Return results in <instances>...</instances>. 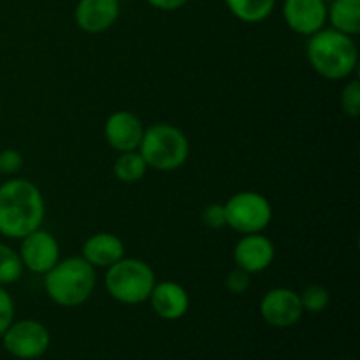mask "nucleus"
<instances>
[{
	"label": "nucleus",
	"mask_w": 360,
	"mask_h": 360,
	"mask_svg": "<svg viewBox=\"0 0 360 360\" xmlns=\"http://www.w3.org/2000/svg\"><path fill=\"white\" fill-rule=\"evenodd\" d=\"M46 204L41 190L28 179H9L0 185V234L23 239L41 229Z\"/></svg>",
	"instance_id": "1"
},
{
	"label": "nucleus",
	"mask_w": 360,
	"mask_h": 360,
	"mask_svg": "<svg viewBox=\"0 0 360 360\" xmlns=\"http://www.w3.org/2000/svg\"><path fill=\"white\" fill-rule=\"evenodd\" d=\"M306 53L313 70L329 81L347 79L359 65V49L354 37L334 28H322L309 35Z\"/></svg>",
	"instance_id": "2"
},
{
	"label": "nucleus",
	"mask_w": 360,
	"mask_h": 360,
	"mask_svg": "<svg viewBox=\"0 0 360 360\" xmlns=\"http://www.w3.org/2000/svg\"><path fill=\"white\" fill-rule=\"evenodd\" d=\"M97 285L95 267L83 257H69L58 260L44 274V290L55 304L76 308L91 297Z\"/></svg>",
	"instance_id": "3"
},
{
	"label": "nucleus",
	"mask_w": 360,
	"mask_h": 360,
	"mask_svg": "<svg viewBox=\"0 0 360 360\" xmlns=\"http://www.w3.org/2000/svg\"><path fill=\"white\" fill-rule=\"evenodd\" d=\"M139 153L148 167L171 172L181 167L190 155V143L185 134L171 123H155L144 130Z\"/></svg>",
	"instance_id": "4"
},
{
	"label": "nucleus",
	"mask_w": 360,
	"mask_h": 360,
	"mask_svg": "<svg viewBox=\"0 0 360 360\" xmlns=\"http://www.w3.org/2000/svg\"><path fill=\"white\" fill-rule=\"evenodd\" d=\"M155 273L141 259H120L108 267L105 288L115 301L136 306L150 299L155 287Z\"/></svg>",
	"instance_id": "5"
},
{
	"label": "nucleus",
	"mask_w": 360,
	"mask_h": 360,
	"mask_svg": "<svg viewBox=\"0 0 360 360\" xmlns=\"http://www.w3.org/2000/svg\"><path fill=\"white\" fill-rule=\"evenodd\" d=\"M225 207L227 227L239 234H257L266 231L273 218L269 200L259 192H239L232 195Z\"/></svg>",
	"instance_id": "6"
},
{
	"label": "nucleus",
	"mask_w": 360,
	"mask_h": 360,
	"mask_svg": "<svg viewBox=\"0 0 360 360\" xmlns=\"http://www.w3.org/2000/svg\"><path fill=\"white\" fill-rule=\"evenodd\" d=\"M2 343L13 357L32 360L46 354L51 343V336L37 320H21L7 327L2 334Z\"/></svg>",
	"instance_id": "7"
},
{
	"label": "nucleus",
	"mask_w": 360,
	"mask_h": 360,
	"mask_svg": "<svg viewBox=\"0 0 360 360\" xmlns=\"http://www.w3.org/2000/svg\"><path fill=\"white\" fill-rule=\"evenodd\" d=\"M18 253H20L23 267L35 274H46L60 260L58 241L55 239V236L42 229L25 236L21 239Z\"/></svg>",
	"instance_id": "8"
},
{
	"label": "nucleus",
	"mask_w": 360,
	"mask_h": 360,
	"mask_svg": "<svg viewBox=\"0 0 360 360\" xmlns=\"http://www.w3.org/2000/svg\"><path fill=\"white\" fill-rule=\"evenodd\" d=\"M302 309L297 292L290 288H273L260 301V315L269 326L287 329L301 320Z\"/></svg>",
	"instance_id": "9"
},
{
	"label": "nucleus",
	"mask_w": 360,
	"mask_h": 360,
	"mask_svg": "<svg viewBox=\"0 0 360 360\" xmlns=\"http://www.w3.org/2000/svg\"><path fill=\"white\" fill-rule=\"evenodd\" d=\"M283 18L292 32L313 35L327 23L326 0H285Z\"/></svg>",
	"instance_id": "10"
},
{
	"label": "nucleus",
	"mask_w": 360,
	"mask_h": 360,
	"mask_svg": "<svg viewBox=\"0 0 360 360\" xmlns=\"http://www.w3.org/2000/svg\"><path fill=\"white\" fill-rule=\"evenodd\" d=\"M274 255H276V250H274L273 241L262 236V232L245 234L234 248L236 267H241L250 274L266 271L273 264Z\"/></svg>",
	"instance_id": "11"
},
{
	"label": "nucleus",
	"mask_w": 360,
	"mask_h": 360,
	"mask_svg": "<svg viewBox=\"0 0 360 360\" xmlns=\"http://www.w3.org/2000/svg\"><path fill=\"white\" fill-rule=\"evenodd\" d=\"M144 127L141 120L130 111H116L105 120L104 137L112 150L125 153L137 151L143 139Z\"/></svg>",
	"instance_id": "12"
},
{
	"label": "nucleus",
	"mask_w": 360,
	"mask_h": 360,
	"mask_svg": "<svg viewBox=\"0 0 360 360\" xmlns=\"http://www.w3.org/2000/svg\"><path fill=\"white\" fill-rule=\"evenodd\" d=\"M120 0H79L74 11L76 25L86 34H102L116 23Z\"/></svg>",
	"instance_id": "13"
},
{
	"label": "nucleus",
	"mask_w": 360,
	"mask_h": 360,
	"mask_svg": "<svg viewBox=\"0 0 360 360\" xmlns=\"http://www.w3.org/2000/svg\"><path fill=\"white\" fill-rule=\"evenodd\" d=\"M150 302L155 313L164 320H179L190 308L188 294L181 285L174 281L155 283L150 294Z\"/></svg>",
	"instance_id": "14"
},
{
	"label": "nucleus",
	"mask_w": 360,
	"mask_h": 360,
	"mask_svg": "<svg viewBox=\"0 0 360 360\" xmlns=\"http://www.w3.org/2000/svg\"><path fill=\"white\" fill-rule=\"evenodd\" d=\"M125 255V245L111 232H98L90 236L83 245V259L91 267L108 269Z\"/></svg>",
	"instance_id": "15"
},
{
	"label": "nucleus",
	"mask_w": 360,
	"mask_h": 360,
	"mask_svg": "<svg viewBox=\"0 0 360 360\" xmlns=\"http://www.w3.org/2000/svg\"><path fill=\"white\" fill-rule=\"evenodd\" d=\"M330 28L355 37L360 34V0H334L327 6Z\"/></svg>",
	"instance_id": "16"
},
{
	"label": "nucleus",
	"mask_w": 360,
	"mask_h": 360,
	"mask_svg": "<svg viewBox=\"0 0 360 360\" xmlns=\"http://www.w3.org/2000/svg\"><path fill=\"white\" fill-rule=\"evenodd\" d=\"M232 14L245 23H260L273 14L276 0H225Z\"/></svg>",
	"instance_id": "17"
},
{
	"label": "nucleus",
	"mask_w": 360,
	"mask_h": 360,
	"mask_svg": "<svg viewBox=\"0 0 360 360\" xmlns=\"http://www.w3.org/2000/svg\"><path fill=\"white\" fill-rule=\"evenodd\" d=\"M115 176L122 183H137L144 178L148 171V165L141 153L137 151H125L120 153L115 162Z\"/></svg>",
	"instance_id": "18"
},
{
	"label": "nucleus",
	"mask_w": 360,
	"mask_h": 360,
	"mask_svg": "<svg viewBox=\"0 0 360 360\" xmlns=\"http://www.w3.org/2000/svg\"><path fill=\"white\" fill-rule=\"evenodd\" d=\"M23 269L20 253L0 243V285L16 283L23 274Z\"/></svg>",
	"instance_id": "19"
},
{
	"label": "nucleus",
	"mask_w": 360,
	"mask_h": 360,
	"mask_svg": "<svg viewBox=\"0 0 360 360\" xmlns=\"http://www.w3.org/2000/svg\"><path fill=\"white\" fill-rule=\"evenodd\" d=\"M301 306L304 311L309 313H322L330 304V294L322 285H309L304 288L302 294H299Z\"/></svg>",
	"instance_id": "20"
},
{
	"label": "nucleus",
	"mask_w": 360,
	"mask_h": 360,
	"mask_svg": "<svg viewBox=\"0 0 360 360\" xmlns=\"http://www.w3.org/2000/svg\"><path fill=\"white\" fill-rule=\"evenodd\" d=\"M340 104L345 115L350 118H357L360 115V83L357 79H352L345 84L341 90Z\"/></svg>",
	"instance_id": "21"
},
{
	"label": "nucleus",
	"mask_w": 360,
	"mask_h": 360,
	"mask_svg": "<svg viewBox=\"0 0 360 360\" xmlns=\"http://www.w3.org/2000/svg\"><path fill=\"white\" fill-rule=\"evenodd\" d=\"M250 285H252V274L246 273L241 267L232 269L231 273L227 274V278H225V287H227V290L231 292L232 295L245 294L250 288Z\"/></svg>",
	"instance_id": "22"
},
{
	"label": "nucleus",
	"mask_w": 360,
	"mask_h": 360,
	"mask_svg": "<svg viewBox=\"0 0 360 360\" xmlns=\"http://www.w3.org/2000/svg\"><path fill=\"white\" fill-rule=\"evenodd\" d=\"M202 221L210 229H224L227 227V218H225L224 204L213 202L202 211Z\"/></svg>",
	"instance_id": "23"
},
{
	"label": "nucleus",
	"mask_w": 360,
	"mask_h": 360,
	"mask_svg": "<svg viewBox=\"0 0 360 360\" xmlns=\"http://www.w3.org/2000/svg\"><path fill=\"white\" fill-rule=\"evenodd\" d=\"M14 320V302L9 292L0 285V338L6 333L7 327L13 323Z\"/></svg>",
	"instance_id": "24"
},
{
	"label": "nucleus",
	"mask_w": 360,
	"mask_h": 360,
	"mask_svg": "<svg viewBox=\"0 0 360 360\" xmlns=\"http://www.w3.org/2000/svg\"><path fill=\"white\" fill-rule=\"evenodd\" d=\"M23 167V155L16 150H4L0 153V172L14 174Z\"/></svg>",
	"instance_id": "25"
},
{
	"label": "nucleus",
	"mask_w": 360,
	"mask_h": 360,
	"mask_svg": "<svg viewBox=\"0 0 360 360\" xmlns=\"http://www.w3.org/2000/svg\"><path fill=\"white\" fill-rule=\"evenodd\" d=\"M151 7L160 11H176L181 9L188 0H146Z\"/></svg>",
	"instance_id": "26"
}]
</instances>
